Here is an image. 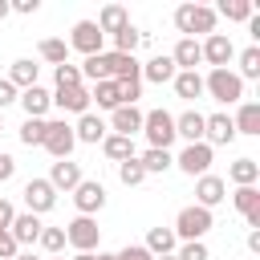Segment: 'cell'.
Returning a JSON list of instances; mask_svg holds the SVG:
<instances>
[{"label":"cell","mask_w":260,"mask_h":260,"mask_svg":"<svg viewBox=\"0 0 260 260\" xmlns=\"http://www.w3.org/2000/svg\"><path fill=\"white\" fill-rule=\"evenodd\" d=\"M215 228V215L207 211V207H199V203H191V207H183L179 215H175V240H183V244H191V240H203L207 232Z\"/></svg>","instance_id":"1"},{"label":"cell","mask_w":260,"mask_h":260,"mask_svg":"<svg viewBox=\"0 0 260 260\" xmlns=\"http://www.w3.org/2000/svg\"><path fill=\"white\" fill-rule=\"evenodd\" d=\"M175 28L183 32V37H191L195 41V32H215V8H207V4H179L175 8Z\"/></svg>","instance_id":"2"},{"label":"cell","mask_w":260,"mask_h":260,"mask_svg":"<svg viewBox=\"0 0 260 260\" xmlns=\"http://www.w3.org/2000/svg\"><path fill=\"white\" fill-rule=\"evenodd\" d=\"M203 93H211V98L223 102V106H240V102H244V81H240L232 69H211V73L203 77Z\"/></svg>","instance_id":"3"},{"label":"cell","mask_w":260,"mask_h":260,"mask_svg":"<svg viewBox=\"0 0 260 260\" xmlns=\"http://www.w3.org/2000/svg\"><path fill=\"white\" fill-rule=\"evenodd\" d=\"M142 134H146L150 150H171V142H175V114H167V110L142 114Z\"/></svg>","instance_id":"4"},{"label":"cell","mask_w":260,"mask_h":260,"mask_svg":"<svg viewBox=\"0 0 260 260\" xmlns=\"http://www.w3.org/2000/svg\"><path fill=\"white\" fill-rule=\"evenodd\" d=\"M53 158H69L73 154V146H77V138H73V126L65 122V118H53V122H45V142H41Z\"/></svg>","instance_id":"5"},{"label":"cell","mask_w":260,"mask_h":260,"mask_svg":"<svg viewBox=\"0 0 260 260\" xmlns=\"http://www.w3.org/2000/svg\"><path fill=\"white\" fill-rule=\"evenodd\" d=\"M65 244L77 248V252H93V248L102 244V228H98V219H93V215H77V219L65 228Z\"/></svg>","instance_id":"6"},{"label":"cell","mask_w":260,"mask_h":260,"mask_svg":"<svg viewBox=\"0 0 260 260\" xmlns=\"http://www.w3.org/2000/svg\"><path fill=\"white\" fill-rule=\"evenodd\" d=\"M73 207H77V215H98L106 207V187L98 179H81L73 187Z\"/></svg>","instance_id":"7"},{"label":"cell","mask_w":260,"mask_h":260,"mask_svg":"<svg viewBox=\"0 0 260 260\" xmlns=\"http://www.w3.org/2000/svg\"><path fill=\"white\" fill-rule=\"evenodd\" d=\"M211 158H215V150L207 146V142H191V146H183V154L175 158V167L183 171V175H207V167H211Z\"/></svg>","instance_id":"8"},{"label":"cell","mask_w":260,"mask_h":260,"mask_svg":"<svg viewBox=\"0 0 260 260\" xmlns=\"http://www.w3.org/2000/svg\"><path fill=\"white\" fill-rule=\"evenodd\" d=\"M20 195H24V203H28V211H32V215H45V211H53V207H57V191H53V183H49V179H28Z\"/></svg>","instance_id":"9"},{"label":"cell","mask_w":260,"mask_h":260,"mask_svg":"<svg viewBox=\"0 0 260 260\" xmlns=\"http://www.w3.org/2000/svg\"><path fill=\"white\" fill-rule=\"evenodd\" d=\"M102 28L93 24V20H77L73 24V32H69V49H77V53H85V57H98L102 53Z\"/></svg>","instance_id":"10"},{"label":"cell","mask_w":260,"mask_h":260,"mask_svg":"<svg viewBox=\"0 0 260 260\" xmlns=\"http://www.w3.org/2000/svg\"><path fill=\"white\" fill-rule=\"evenodd\" d=\"M199 49H203V61L211 69H228V61L236 57V45H232L228 32H211L207 41H199Z\"/></svg>","instance_id":"11"},{"label":"cell","mask_w":260,"mask_h":260,"mask_svg":"<svg viewBox=\"0 0 260 260\" xmlns=\"http://www.w3.org/2000/svg\"><path fill=\"white\" fill-rule=\"evenodd\" d=\"M236 138V126L228 114H203V142L215 150V146H228Z\"/></svg>","instance_id":"12"},{"label":"cell","mask_w":260,"mask_h":260,"mask_svg":"<svg viewBox=\"0 0 260 260\" xmlns=\"http://www.w3.org/2000/svg\"><path fill=\"white\" fill-rule=\"evenodd\" d=\"M228 199V183L219 179V175H199V183H195V203L199 207H215V203H223Z\"/></svg>","instance_id":"13"},{"label":"cell","mask_w":260,"mask_h":260,"mask_svg":"<svg viewBox=\"0 0 260 260\" xmlns=\"http://www.w3.org/2000/svg\"><path fill=\"white\" fill-rule=\"evenodd\" d=\"M41 215H32V211H16L12 215V223H8V236L16 240V248L20 244H37V236H41Z\"/></svg>","instance_id":"14"},{"label":"cell","mask_w":260,"mask_h":260,"mask_svg":"<svg viewBox=\"0 0 260 260\" xmlns=\"http://www.w3.org/2000/svg\"><path fill=\"white\" fill-rule=\"evenodd\" d=\"M110 130L122 134V138H134V134L142 130V110H138V106H118V110H110Z\"/></svg>","instance_id":"15"},{"label":"cell","mask_w":260,"mask_h":260,"mask_svg":"<svg viewBox=\"0 0 260 260\" xmlns=\"http://www.w3.org/2000/svg\"><path fill=\"white\" fill-rule=\"evenodd\" d=\"M171 61H175V69H179V73H195V65H203V49H199V41L179 37V45H175Z\"/></svg>","instance_id":"16"},{"label":"cell","mask_w":260,"mask_h":260,"mask_svg":"<svg viewBox=\"0 0 260 260\" xmlns=\"http://www.w3.org/2000/svg\"><path fill=\"white\" fill-rule=\"evenodd\" d=\"M53 106H61L65 114H89V89L85 85H69V89H57L53 93Z\"/></svg>","instance_id":"17"},{"label":"cell","mask_w":260,"mask_h":260,"mask_svg":"<svg viewBox=\"0 0 260 260\" xmlns=\"http://www.w3.org/2000/svg\"><path fill=\"white\" fill-rule=\"evenodd\" d=\"M49 183H53V191H73V187L81 183V167H77L73 158H57V162L49 167Z\"/></svg>","instance_id":"18"},{"label":"cell","mask_w":260,"mask_h":260,"mask_svg":"<svg viewBox=\"0 0 260 260\" xmlns=\"http://www.w3.org/2000/svg\"><path fill=\"white\" fill-rule=\"evenodd\" d=\"M20 106H24V114L28 118H45L49 114V106H53V93L45 89V85H28V89H20V98H16Z\"/></svg>","instance_id":"19"},{"label":"cell","mask_w":260,"mask_h":260,"mask_svg":"<svg viewBox=\"0 0 260 260\" xmlns=\"http://www.w3.org/2000/svg\"><path fill=\"white\" fill-rule=\"evenodd\" d=\"M175 61H171V53H158V57H150L146 65H142V77L146 81H154V85H167V81H175Z\"/></svg>","instance_id":"20"},{"label":"cell","mask_w":260,"mask_h":260,"mask_svg":"<svg viewBox=\"0 0 260 260\" xmlns=\"http://www.w3.org/2000/svg\"><path fill=\"white\" fill-rule=\"evenodd\" d=\"M175 138H187V146L191 142H203V114L199 110H183L175 118Z\"/></svg>","instance_id":"21"},{"label":"cell","mask_w":260,"mask_h":260,"mask_svg":"<svg viewBox=\"0 0 260 260\" xmlns=\"http://www.w3.org/2000/svg\"><path fill=\"white\" fill-rule=\"evenodd\" d=\"M106 130H110V126H106L98 114H81V118H77V126H73V138H77V142H89V146H98V142L106 138Z\"/></svg>","instance_id":"22"},{"label":"cell","mask_w":260,"mask_h":260,"mask_svg":"<svg viewBox=\"0 0 260 260\" xmlns=\"http://www.w3.org/2000/svg\"><path fill=\"white\" fill-rule=\"evenodd\" d=\"M232 126H236V134H260V102H240Z\"/></svg>","instance_id":"23"},{"label":"cell","mask_w":260,"mask_h":260,"mask_svg":"<svg viewBox=\"0 0 260 260\" xmlns=\"http://www.w3.org/2000/svg\"><path fill=\"white\" fill-rule=\"evenodd\" d=\"M93 24L102 28V37H106V32L114 37V32H122V28L130 24V16H126V8H122V4H106V8H102V16H98Z\"/></svg>","instance_id":"24"},{"label":"cell","mask_w":260,"mask_h":260,"mask_svg":"<svg viewBox=\"0 0 260 260\" xmlns=\"http://www.w3.org/2000/svg\"><path fill=\"white\" fill-rule=\"evenodd\" d=\"M134 158H138V167H142L146 175H162V171L175 167V154H171V150H150V146H146V150L134 154Z\"/></svg>","instance_id":"25"},{"label":"cell","mask_w":260,"mask_h":260,"mask_svg":"<svg viewBox=\"0 0 260 260\" xmlns=\"http://www.w3.org/2000/svg\"><path fill=\"white\" fill-rule=\"evenodd\" d=\"M228 179H232L236 187H256V179H260V162H256V158H236V162L228 167Z\"/></svg>","instance_id":"26"},{"label":"cell","mask_w":260,"mask_h":260,"mask_svg":"<svg viewBox=\"0 0 260 260\" xmlns=\"http://www.w3.org/2000/svg\"><path fill=\"white\" fill-rule=\"evenodd\" d=\"M175 244H179V240H175V232H171V228H150L142 248H146L150 256H171V252H175Z\"/></svg>","instance_id":"27"},{"label":"cell","mask_w":260,"mask_h":260,"mask_svg":"<svg viewBox=\"0 0 260 260\" xmlns=\"http://www.w3.org/2000/svg\"><path fill=\"white\" fill-rule=\"evenodd\" d=\"M102 150H106V158H114V162H130V158H134V138L106 134V138H102Z\"/></svg>","instance_id":"28"},{"label":"cell","mask_w":260,"mask_h":260,"mask_svg":"<svg viewBox=\"0 0 260 260\" xmlns=\"http://www.w3.org/2000/svg\"><path fill=\"white\" fill-rule=\"evenodd\" d=\"M175 93L183 98V102H195V98H203V77L199 73H175Z\"/></svg>","instance_id":"29"},{"label":"cell","mask_w":260,"mask_h":260,"mask_svg":"<svg viewBox=\"0 0 260 260\" xmlns=\"http://www.w3.org/2000/svg\"><path fill=\"white\" fill-rule=\"evenodd\" d=\"M37 53H41L49 65H65V61H69V45H65L61 37H45V41L37 45Z\"/></svg>","instance_id":"30"},{"label":"cell","mask_w":260,"mask_h":260,"mask_svg":"<svg viewBox=\"0 0 260 260\" xmlns=\"http://www.w3.org/2000/svg\"><path fill=\"white\" fill-rule=\"evenodd\" d=\"M8 81H12L16 89H28V85H37V65H32L28 57L12 61V69H8Z\"/></svg>","instance_id":"31"},{"label":"cell","mask_w":260,"mask_h":260,"mask_svg":"<svg viewBox=\"0 0 260 260\" xmlns=\"http://www.w3.org/2000/svg\"><path fill=\"white\" fill-rule=\"evenodd\" d=\"M89 102H98L102 110H118V106H122L114 81H93V85H89Z\"/></svg>","instance_id":"32"},{"label":"cell","mask_w":260,"mask_h":260,"mask_svg":"<svg viewBox=\"0 0 260 260\" xmlns=\"http://www.w3.org/2000/svg\"><path fill=\"white\" fill-rule=\"evenodd\" d=\"M215 16H228V20H248V16H256V4H252V0H219Z\"/></svg>","instance_id":"33"},{"label":"cell","mask_w":260,"mask_h":260,"mask_svg":"<svg viewBox=\"0 0 260 260\" xmlns=\"http://www.w3.org/2000/svg\"><path fill=\"white\" fill-rule=\"evenodd\" d=\"M240 81H256L260 77V45H248L244 53H240V73H236Z\"/></svg>","instance_id":"34"},{"label":"cell","mask_w":260,"mask_h":260,"mask_svg":"<svg viewBox=\"0 0 260 260\" xmlns=\"http://www.w3.org/2000/svg\"><path fill=\"white\" fill-rule=\"evenodd\" d=\"M142 45V32L134 28V24H126L122 32H114V53H122V57H134V49Z\"/></svg>","instance_id":"35"},{"label":"cell","mask_w":260,"mask_h":260,"mask_svg":"<svg viewBox=\"0 0 260 260\" xmlns=\"http://www.w3.org/2000/svg\"><path fill=\"white\" fill-rule=\"evenodd\" d=\"M37 244H41L49 256H61V252H65V228H41Z\"/></svg>","instance_id":"36"},{"label":"cell","mask_w":260,"mask_h":260,"mask_svg":"<svg viewBox=\"0 0 260 260\" xmlns=\"http://www.w3.org/2000/svg\"><path fill=\"white\" fill-rule=\"evenodd\" d=\"M232 203H236V211H240V215L256 211V207H260V187H236Z\"/></svg>","instance_id":"37"},{"label":"cell","mask_w":260,"mask_h":260,"mask_svg":"<svg viewBox=\"0 0 260 260\" xmlns=\"http://www.w3.org/2000/svg\"><path fill=\"white\" fill-rule=\"evenodd\" d=\"M20 142H24V146H41V142H45V118H24Z\"/></svg>","instance_id":"38"},{"label":"cell","mask_w":260,"mask_h":260,"mask_svg":"<svg viewBox=\"0 0 260 260\" xmlns=\"http://www.w3.org/2000/svg\"><path fill=\"white\" fill-rule=\"evenodd\" d=\"M53 77H57V89L85 85V81H81V69H77V65H69V61H65V65H57V69H53Z\"/></svg>","instance_id":"39"},{"label":"cell","mask_w":260,"mask_h":260,"mask_svg":"<svg viewBox=\"0 0 260 260\" xmlns=\"http://www.w3.org/2000/svg\"><path fill=\"white\" fill-rule=\"evenodd\" d=\"M118 179H122L126 187H138V183L146 179V171L138 167V158H130V162H118Z\"/></svg>","instance_id":"40"},{"label":"cell","mask_w":260,"mask_h":260,"mask_svg":"<svg viewBox=\"0 0 260 260\" xmlns=\"http://www.w3.org/2000/svg\"><path fill=\"white\" fill-rule=\"evenodd\" d=\"M114 85H118V102L122 106H134L142 98V81H114Z\"/></svg>","instance_id":"41"},{"label":"cell","mask_w":260,"mask_h":260,"mask_svg":"<svg viewBox=\"0 0 260 260\" xmlns=\"http://www.w3.org/2000/svg\"><path fill=\"white\" fill-rule=\"evenodd\" d=\"M175 260H211V252H207V244L203 240H191V244H183L179 248V256Z\"/></svg>","instance_id":"42"},{"label":"cell","mask_w":260,"mask_h":260,"mask_svg":"<svg viewBox=\"0 0 260 260\" xmlns=\"http://www.w3.org/2000/svg\"><path fill=\"white\" fill-rule=\"evenodd\" d=\"M114 260H154V256H150L142 244H126L122 252H114Z\"/></svg>","instance_id":"43"},{"label":"cell","mask_w":260,"mask_h":260,"mask_svg":"<svg viewBox=\"0 0 260 260\" xmlns=\"http://www.w3.org/2000/svg\"><path fill=\"white\" fill-rule=\"evenodd\" d=\"M16 98H20V89H16L8 77H0V114H4V106H12Z\"/></svg>","instance_id":"44"},{"label":"cell","mask_w":260,"mask_h":260,"mask_svg":"<svg viewBox=\"0 0 260 260\" xmlns=\"http://www.w3.org/2000/svg\"><path fill=\"white\" fill-rule=\"evenodd\" d=\"M20 248H16V240L8 236V228H0V260H12Z\"/></svg>","instance_id":"45"},{"label":"cell","mask_w":260,"mask_h":260,"mask_svg":"<svg viewBox=\"0 0 260 260\" xmlns=\"http://www.w3.org/2000/svg\"><path fill=\"white\" fill-rule=\"evenodd\" d=\"M12 175H16V158H12V154H4V150H0V183H8V179H12Z\"/></svg>","instance_id":"46"},{"label":"cell","mask_w":260,"mask_h":260,"mask_svg":"<svg viewBox=\"0 0 260 260\" xmlns=\"http://www.w3.org/2000/svg\"><path fill=\"white\" fill-rule=\"evenodd\" d=\"M8 8H12V12H24V16H28V12H37V8H41V0H12Z\"/></svg>","instance_id":"47"},{"label":"cell","mask_w":260,"mask_h":260,"mask_svg":"<svg viewBox=\"0 0 260 260\" xmlns=\"http://www.w3.org/2000/svg\"><path fill=\"white\" fill-rule=\"evenodd\" d=\"M12 215H16V207H12V203L0 195V228H8V223H12Z\"/></svg>","instance_id":"48"},{"label":"cell","mask_w":260,"mask_h":260,"mask_svg":"<svg viewBox=\"0 0 260 260\" xmlns=\"http://www.w3.org/2000/svg\"><path fill=\"white\" fill-rule=\"evenodd\" d=\"M12 260H41V256H37V252H16Z\"/></svg>","instance_id":"49"},{"label":"cell","mask_w":260,"mask_h":260,"mask_svg":"<svg viewBox=\"0 0 260 260\" xmlns=\"http://www.w3.org/2000/svg\"><path fill=\"white\" fill-rule=\"evenodd\" d=\"M8 12H12V8H8V0H0V20H4Z\"/></svg>","instance_id":"50"},{"label":"cell","mask_w":260,"mask_h":260,"mask_svg":"<svg viewBox=\"0 0 260 260\" xmlns=\"http://www.w3.org/2000/svg\"><path fill=\"white\" fill-rule=\"evenodd\" d=\"M93 260H114V252H93Z\"/></svg>","instance_id":"51"},{"label":"cell","mask_w":260,"mask_h":260,"mask_svg":"<svg viewBox=\"0 0 260 260\" xmlns=\"http://www.w3.org/2000/svg\"><path fill=\"white\" fill-rule=\"evenodd\" d=\"M73 260H93V252H77V256H73Z\"/></svg>","instance_id":"52"},{"label":"cell","mask_w":260,"mask_h":260,"mask_svg":"<svg viewBox=\"0 0 260 260\" xmlns=\"http://www.w3.org/2000/svg\"><path fill=\"white\" fill-rule=\"evenodd\" d=\"M154 260H175V256H154Z\"/></svg>","instance_id":"53"},{"label":"cell","mask_w":260,"mask_h":260,"mask_svg":"<svg viewBox=\"0 0 260 260\" xmlns=\"http://www.w3.org/2000/svg\"><path fill=\"white\" fill-rule=\"evenodd\" d=\"M49 260H65V256H49Z\"/></svg>","instance_id":"54"},{"label":"cell","mask_w":260,"mask_h":260,"mask_svg":"<svg viewBox=\"0 0 260 260\" xmlns=\"http://www.w3.org/2000/svg\"><path fill=\"white\" fill-rule=\"evenodd\" d=\"M0 130H4V118H0Z\"/></svg>","instance_id":"55"}]
</instances>
